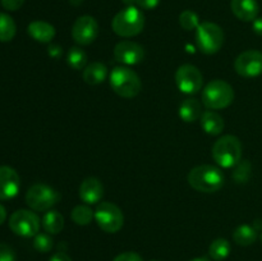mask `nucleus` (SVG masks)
<instances>
[{"mask_svg":"<svg viewBox=\"0 0 262 261\" xmlns=\"http://www.w3.org/2000/svg\"><path fill=\"white\" fill-rule=\"evenodd\" d=\"M224 174L214 165H200L188 173V183L193 189L205 193L216 192L224 186Z\"/></svg>","mask_w":262,"mask_h":261,"instance_id":"f257e3e1","label":"nucleus"},{"mask_svg":"<svg viewBox=\"0 0 262 261\" xmlns=\"http://www.w3.org/2000/svg\"><path fill=\"white\" fill-rule=\"evenodd\" d=\"M145 15L135 5H129L118 12L113 18V31L122 37H133L142 32Z\"/></svg>","mask_w":262,"mask_h":261,"instance_id":"f03ea898","label":"nucleus"},{"mask_svg":"<svg viewBox=\"0 0 262 261\" xmlns=\"http://www.w3.org/2000/svg\"><path fill=\"white\" fill-rule=\"evenodd\" d=\"M113 91L125 99H132L140 94L142 83L135 71L128 67H115L109 77Z\"/></svg>","mask_w":262,"mask_h":261,"instance_id":"7ed1b4c3","label":"nucleus"},{"mask_svg":"<svg viewBox=\"0 0 262 261\" xmlns=\"http://www.w3.org/2000/svg\"><path fill=\"white\" fill-rule=\"evenodd\" d=\"M212 158L222 168L237 166L242 158V143L239 138L232 135L220 137L212 146Z\"/></svg>","mask_w":262,"mask_h":261,"instance_id":"20e7f679","label":"nucleus"},{"mask_svg":"<svg viewBox=\"0 0 262 261\" xmlns=\"http://www.w3.org/2000/svg\"><path fill=\"white\" fill-rule=\"evenodd\" d=\"M234 100V90L223 79H214L205 86L202 102L207 109L219 110L229 106Z\"/></svg>","mask_w":262,"mask_h":261,"instance_id":"39448f33","label":"nucleus"},{"mask_svg":"<svg viewBox=\"0 0 262 261\" xmlns=\"http://www.w3.org/2000/svg\"><path fill=\"white\" fill-rule=\"evenodd\" d=\"M60 201V193L53 187L36 183L26 193V204L35 211H49Z\"/></svg>","mask_w":262,"mask_h":261,"instance_id":"423d86ee","label":"nucleus"},{"mask_svg":"<svg viewBox=\"0 0 262 261\" xmlns=\"http://www.w3.org/2000/svg\"><path fill=\"white\" fill-rule=\"evenodd\" d=\"M196 42L202 53L211 55L224 45V32L216 23L204 22L196 30Z\"/></svg>","mask_w":262,"mask_h":261,"instance_id":"0eeeda50","label":"nucleus"},{"mask_svg":"<svg viewBox=\"0 0 262 261\" xmlns=\"http://www.w3.org/2000/svg\"><path fill=\"white\" fill-rule=\"evenodd\" d=\"M95 220L101 230L106 233H117L122 229L124 216L117 205L112 202H101L95 210Z\"/></svg>","mask_w":262,"mask_h":261,"instance_id":"6e6552de","label":"nucleus"},{"mask_svg":"<svg viewBox=\"0 0 262 261\" xmlns=\"http://www.w3.org/2000/svg\"><path fill=\"white\" fill-rule=\"evenodd\" d=\"M9 228L20 237H35L40 230V219L30 210H17L10 215Z\"/></svg>","mask_w":262,"mask_h":261,"instance_id":"1a4fd4ad","label":"nucleus"},{"mask_svg":"<svg viewBox=\"0 0 262 261\" xmlns=\"http://www.w3.org/2000/svg\"><path fill=\"white\" fill-rule=\"evenodd\" d=\"M176 83L183 94L193 95L202 89L204 77L197 67L191 64L181 66L176 72Z\"/></svg>","mask_w":262,"mask_h":261,"instance_id":"9d476101","label":"nucleus"},{"mask_svg":"<svg viewBox=\"0 0 262 261\" xmlns=\"http://www.w3.org/2000/svg\"><path fill=\"white\" fill-rule=\"evenodd\" d=\"M99 36V23L91 15L77 18L72 27V37L79 45H90Z\"/></svg>","mask_w":262,"mask_h":261,"instance_id":"9b49d317","label":"nucleus"},{"mask_svg":"<svg viewBox=\"0 0 262 261\" xmlns=\"http://www.w3.org/2000/svg\"><path fill=\"white\" fill-rule=\"evenodd\" d=\"M234 69L239 76L253 78L262 73V53L257 50H247L237 56Z\"/></svg>","mask_w":262,"mask_h":261,"instance_id":"f8f14e48","label":"nucleus"},{"mask_svg":"<svg viewBox=\"0 0 262 261\" xmlns=\"http://www.w3.org/2000/svg\"><path fill=\"white\" fill-rule=\"evenodd\" d=\"M114 58L125 66L140 64L145 58V50L142 46L133 41H120L114 48Z\"/></svg>","mask_w":262,"mask_h":261,"instance_id":"ddd939ff","label":"nucleus"},{"mask_svg":"<svg viewBox=\"0 0 262 261\" xmlns=\"http://www.w3.org/2000/svg\"><path fill=\"white\" fill-rule=\"evenodd\" d=\"M20 179L17 171L7 165L0 166V200H10L19 192Z\"/></svg>","mask_w":262,"mask_h":261,"instance_id":"4468645a","label":"nucleus"},{"mask_svg":"<svg viewBox=\"0 0 262 261\" xmlns=\"http://www.w3.org/2000/svg\"><path fill=\"white\" fill-rule=\"evenodd\" d=\"M104 194V186L97 178H86L79 186V197L87 205H94L101 200Z\"/></svg>","mask_w":262,"mask_h":261,"instance_id":"2eb2a0df","label":"nucleus"},{"mask_svg":"<svg viewBox=\"0 0 262 261\" xmlns=\"http://www.w3.org/2000/svg\"><path fill=\"white\" fill-rule=\"evenodd\" d=\"M230 8L233 14L245 22H253L260 12L257 0H232Z\"/></svg>","mask_w":262,"mask_h":261,"instance_id":"dca6fc26","label":"nucleus"},{"mask_svg":"<svg viewBox=\"0 0 262 261\" xmlns=\"http://www.w3.org/2000/svg\"><path fill=\"white\" fill-rule=\"evenodd\" d=\"M27 32L33 40L38 42L48 44L55 37V28L53 25L43 20H33L28 25Z\"/></svg>","mask_w":262,"mask_h":261,"instance_id":"f3484780","label":"nucleus"},{"mask_svg":"<svg viewBox=\"0 0 262 261\" xmlns=\"http://www.w3.org/2000/svg\"><path fill=\"white\" fill-rule=\"evenodd\" d=\"M200 120H201L202 129H204L207 135H220L225 127L224 119H223L222 115L217 114V113L215 112H211V110H207V112L202 113Z\"/></svg>","mask_w":262,"mask_h":261,"instance_id":"a211bd4d","label":"nucleus"},{"mask_svg":"<svg viewBox=\"0 0 262 261\" xmlns=\"http://www.w3.org/2000/svg\"><path fill=\"white\" fill-rule=\"evenodd\" d=\"M107 68L100 61H94L83 69V79L89 84H99L106 79Z\"/></svg>","mask_w":262,"mask_h":261,"instance_id":"6ab92c4d","label":"nucleus"},{"mask_svg":"<svg viewBox=\"0 0 262 261\" xmlns=\"http://www.w3.org/2000/svg\"><path fill=\"white\" fill-rule=\"evenodd\" d=\"M201 115V104L196 99H186L179 106V117L187 123L196 122Z\"/></svg>","mask_w":262,"mask_h":261,"instance_id":"aec40b11","label":"nucleus"},{"mask_svg":"<svg viewBox=\"0 0 262 261\" xmlns=\"http://www.w3.org/2000/svg\"><path fill=\"white\" fill-rule=\"evenodd\" d=\"M42 227L49 234H58L64 228V217L56 210H49L42 217Z\"/></svg>","mask_w":262,"mask_h":261,"instance_id":"412c9836","label":"nucleus"},{"mask_svg":"<svg viewBox=\"0 0 262 261\" xmlns=\"http://www.w3.org/2000/svg\"><path fill=\"white\" fill-rule=\"evenodd\" d=\"M233 240L239 246H251L257 240V230L255 227L242 224L233 232Z\"/></svg>","mask_w":262,"mask_h":261,"instance_id":"4be33fe9","label":"nucleus"},{"mask_svg":"<svg viewBox=\"0 0 262 261\" xmlns=\"http://www.w3.org/2000/svg\"><path fill=\"white\" fill-rule=\"evenodd\" d=\"M230 251H232V247H230L229 241L224 240V238H217V240L212 241V243L210 245L209 255L215 261H222L229 256Z\"/></svg>","mask_w":262,"mask_h":261,"instance_id":"5701e85b","label":"nucleus"},{"mask_svg":"<svg viewBox=\"0 0 262 261\" xmlns=\"http://www.w3.org/2000/svg\"><path fill=\"white\" fill-rule=\"evenodd\" d=\"M67 63L74 71L84 69L87 67V54L78 46H73L67 54Z\"/></svg>","mask_w":262,"mask_h":261,"instance_id":"b1692460","label":"nucleus"},{"mask_svg":"<svg viewBox=\"0 0 262 261\" xmlns=\"http://www.w3.org/2000/svg\"><path fill=\"white\" fill-rule=\"evenodd\" d=\"M15 32H17V27L13 18L5 13H0V41L8 42L13 40Z\"/></svg>","mask_w":262,"mask_h":261,"instance_id":"393cba45","label":"nucleus"},{"mask_svg":"<svg viewBox=\"0 0 262 261\" xmlns=\"http://www.w3.org/2000/svg\"><path fill=\"white\" fill-rule=\"evenodd\" d=\"M71 216L72 220L77 225H89L91 223V220L95 217V212L89 206H86V205H77L72 210Z\"/></svg>","mask_w":262,"mask_h":261,"instance_id":"a878e982","label":"nucleus"},{"mask_svg":"<svg viewBox=\"0 0 262 261\" xmlns=\"http://www.w3.org/2000/svg\"><path fill=\"white\" fill-rule=\"evenodd\" d=\"M179 23L187 31L197 30V27L201 25L199 15L194 12H192V10H184V12H182L181 15H179Z\"/></svg>","mask_w":262,"mask_h":261,"instance_id":"bb28decb","label":"nucleus"},{"mask_svg":"<svg viewBox=\"0 0 262 261\" xmlns=\"http://www.w3.org/2000/svg\"><path fill=\"white\" fill-rule=\"evenodd\" d=\"M54 241L50 237L49 233H37L33 240V247L38 251V252H49L53 248Z\"/></svg>","mask_w":262,"mask_h":261,"instance_id":"cd10ccee","label":"nucleus"},{"mask_svg":"<svg viewBox=\"0 0 262 261\" xmlns=\"http://www.w3.org/2000/svg\"><path fill=\"white\" fill-rule=\"evenodd\" d=\"M250 171H251V165L247 160H245V163L238 164L237 169L233 173V178L237 179L238 183H245L246 181L250 177Z\"/></svg>","mask_w":262,"mask_h":261,"instance_id":"c85d7f7f","label":"nucleus"},{"mask_svg":"<svg viewBox=\"0 0 262 261\" xmlns=\"http://www.w3.org/2000/svg\"><path fill=\"white\" fill-rule=\"evenodd\" d=\"M0 261H15L14 250L5 243H0Z\"/></svg>","mask_w":262,"mask_h":261,"instance_id":"c756f323","label":"nucleus"},{"mask_svg":"<svg viewBox=\"0 0 262 261\" xmlns=\"http://www.w3.org/2000/svg\"><path fill=\"white\" fill-rule=\"evenodd\" d=\"M113 261H143L137 252H123L118 255Z\"/></svg>","mask_w":262,"mask_h":261,"instance_id":"7c9ffc66","label":"nucleus"},{"mask_svg":"<svg viewBox=\"0 0 262 261\" xmlns=\"http://www.w3.org/2000/svg\"><path fill=\"white\" fill-rule=\"evenodd\" d=\"M3 8L7 10H18L23 5L25 0H0Z\"/></svg>","mask_w":262,"mask_h":261,"instance_id":"2f4dec72","label":"nucleus"},{"mask_svg":"<svg viewBox=\"0 0 262 261\" xmlns=\"http://www.w3.org/2000/svg\"><path fill=\"white\" fill-rule=\"evenodd\" d=\"M161 0H137V5L138 8H142V9L146 10H151L155 9L159 4H160Z\"/></svg>","mask_w":262,"mask_h":261,"instance_id":"473e14b6","label":"nucleus"},{"mask_svg":"<svg viewBox=\"0 0 262 261\" xmlns=\"http://www.w3.org/2000/svg\"><path fill=\"white\" fill-rule=\"evenodd\" d=\"M49 261H72V258L66 252H56L51 256Z\"/></svg>","mask_w":262,"mask_h":261,"instance_id":"72a5a7b5","label":"nucleus"},{"mask_svg":"<svg viewBox=\"0 0 262 261\" xmlns=\"http://www.w3.org/2000/svg\"><path fill=\"white\" fill-rule=\"evenodd\" d=\"M252 28H253V31L257 33V35L262 36V17L261 18H256V19L253 20Z\"/></svg>","mask_w":262,"mask_h":261,"instance_id":"f704fd0d","label":"nucleus"},{"mask_svg":"<svg viewBox=\"0 0 262 261\" xmlns=\"http://www.w3.org/2000/svg\"><path fill=\"white\" fill-rule=\"evenodd\" d=\"M49 54H50L51 56H54V58H56V56L61 54V48H59V46L56 45H51L50 48H49Z\"/></svg>","mask_w":262,"mask_h":261,"instance_id":"c9c22d12","label":"nucleus"},{"mask_svg":"<svg viewBox=\"0 0 262 261\" xmlns=\"http://www.w3.org/2000/svg\"><path fill=\"white\" fill-rule=\"evenodd\" d=\"M5 219H7V210H5V207L0 204V225L5 222Z\"/></svg>","mask_w":262,"mask_h":261,"instance_id":"e433bc0d","label":"nucleus"},{"mask_svg":"<svg viewBox=\"0 0 262 261\" xmlns=\"http://www.w3.org/2000/svg\"><path fill=\"white\" fill-rule=\"evenodd\" d=\"M124 4H127V7H129V5H133V3H136L137 0H122Z\"/></svg>","mask_w":262,"mask_h":261,"instance_id":"4c0bfd02","label":"nucleus"},{"mask_svg":"<svg viewBox=\"0 0 262 261\" xmlns=\"http://www.w3.org/2000/svg\"><path fill=\"white\" fill-rule=\"evenodd\" d=\"M69 2H71V4H73V5H79L83 3V0H69Z\"/></svg>","mask_w":262,"mask_h":261,"instance_id":"58836bf2","label":"nucleus"},{"mask_svg":"<svg viewBox=\"0 0 262 261\" xmlns=\"http://www.w3.org/2000/svg\"><path fill=\"white\" fill-rule=\"evenodd\" d=\"M191 261H211V260H210V258H207V257H196V258H193V260H191Z\"/></svg>","mask_w":262,"mask_h":261,"instance_id":"ea45409f","label":"nucleus"},{"mask_svg":"<svg viewBox=\"0 0 262 261\" xmlns=\"http://www.w3.org/2000/svg\"><path fill=\"white\" fill-rule=\"evenodd\" d=\"M261 242H262V233H261Z\"/></svg>","mask_w":262,"mask_h":261,"instance_id":"a19ab883","label":"nucleus"},{"mask_svg":"<svg viewBox=\"0 0 262 261\" xmlns=\"http://www.w3.org/2000/svg\"><path fill=\"white\" fill-rule=\"evenodd\" d=\"M154 261H155V260H154Z\"/></svg>","mask_w":262,"mask_h":261,"instance_id":"79ce46f5","label":"nucleus"}]
</instances>
